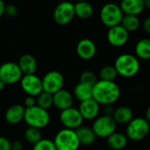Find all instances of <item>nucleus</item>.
Wrapping results in <instances>:
<instances>
[{
  "instance_id": "nucleus-1",
  "label": "nucleus",
  "mask_w": 150,
  "mask_h": 150,
  "mask_svg": "<svg viewBox=\"0 0 150 150\" xmlns=\"http://www.w3.org/2000/svg\"><path fill=\"white\" fill-rule=\"evenodd\" d=\"M120 97V88L115 81L98 80L92 87V98L99 105H111Z\"/></svg>"
},
{
  "instance_id": "nucleus-2",
  "label": "nucleus",
  "mask_w": 150,
  "mask_h": 150,
  "mask_svg": "<svg viewBox=\"0 0 150 150\" xmlns=\"http://www.w3.org/2000/svg\"><path fill=\"white\" fill-rule=\"evenodd\" d=\"M113 66L118 75L125 78L134 77L139 73L141 68L139 59L132 54H120L116 58Z\"/></svg>"
},
{
  "instance_id": "nucleus-3",
  "label": "nucleus",
  "mask_w": 150,
  "mask_h": 150,
  "mask_svg": "<svg viewBox=\"0 0 150 150\" xmlns=\"http://www.w3.org/2000/svg\"><path fill=\"white\" fill-rule=\"evenodd\" d=\"M24 121L28 127L41 129L46 127L50 122V114L47 110H45L37 105L25 108Z\"/></svg>"
},
{
  "instance_id": "nucleus-4",
  "label": "nucleus",
  "mask_w": 150,
  "mask_h": 150,
  "mask_svg": "<svg viewBox=\"0 0 150 150\" xmlns=\"http://www.w3.org/2000/svg\"><path fill=\"white\" fill-rule=\"evenodd\" d=\"M124 17V13L120 6L112 2L105 4L99 12V18L101 22L108 28L120 25Z\"/></svg>"
},
{
  "instance_id": "nucleus-5",
  "label": "nucleus",
  "mask_w": 150,
  "mask_h": 150,
  "mask_svg": "<svg viewBox=\"0 0 150 150\" xmlns=\"http://www.w3.org/2000/svg\"><path fill=\"white\" fill-rule=\"evenodd\" d=\"M150 131V123L142 117L134 118L127 126L126 135L128 140L133 142H141L144 140Z\"/></svg>"
},
{
  "instance_id": "nucleus-6",
  "label": "nucleus",
  "mask_w": 150,
  "mask_h": 150,
  "mask_svg": "<svg viewBox=\"0 0 150 150\" xmlns=\"http://www.w3.org/2000/svg\"><path fill=\"white\" fill-rule=\"evenodd\" d=\"M53 142L57 150H78L81 146L76 131L68 128L60 130Z\"/></svg>"
},
{
  "instance_id": "nucleus-7",
  "label": "nucleus",
  "mask_w": 150,
  "mask_h": 150,
  "mask_svg": "<svg viewBox=\"0 0 150 150\" xmlns=\"http://www.w3.org/2000/svg\"><path fill=\"white\" fill-rule=\"evenodd\" d=\"M91 128L93 129L97 138L106 139L112 134L116 132L117 123L112 116L104 114L95 119Z\"/></svg>"
},
{
  "instance_id": "nucleus-8",
  "label": "nucleus",
  "mask_w": 150,
  "mask_h": 150,
  "mask_svg": "<svg viewBox=\"0 0 150 150\" xmlns=\"http://www.w3.org/2000/svg\"><path fill=\"white\" fill-rule=\"evenodd\" d=\"M42 80L43 91L48 92L50 94H54L61 91L64 85V76L63 75L56 70H51L47 72Z\"/></svg>"
},
{
  "instance_id": "nucleus-9",
  "label": "nucleus",
  "mask_w": 150,
  "mask_h": 150,
  "mask_svg": "<svg viewBox=\"0 0 150 150\" xmlns=\"http://www.w3.org/2000/svg\"><path fill=\"white\" fill-rule=\"evenodd\" d=\"M75 16L74 4L69 1H64L57 4L53 13L54 20L61 25H64L71 22Z\"/></svg>"
},
{
  "instance_id": "nucleus-10",
  "label": "nucleus",
  "mask_w": 150,
  "mask_h": 150,
  "mask_svg": "<svg viewBox=\"0 0 150 150\" xmlns=\"http://www.w3.org/2000/svg\"><path fill=\"white\" fill-rule=\"evenodd\" d=\"M23 74L18 63L7 62L0 66V80H2L6 85L19 82Z\"/></svg>"
},
{
  "instance_id": "nucleus-11",
  "label": "nucleus",
  "mask_w": 150,
  "mask_h": 150,
  "mask_svg": "<svg viewBox=\"0 0 150 150\" xmlns=\"http://www.w3.org/2000/svg\"><path fill=\"white\" fill-rule=\"evenodd\" d=\"M60 121L64 128L76 130L83 125V118L82 117L78 108H75L72 106L61 111Z\"/></svg>"
},
{
  "instance_id": "nucleus-12",
  "label": "nucleus",
  "mask_w": 150,
  "mask_h": 150,
  "mask_svg": "<svg viewBox=\"0 0 150 150\" xmlns=\"http://www.w3.org/2000/svg\"><path fill=\"white\" fill-rule=\"evenodd\" d=\"M19 82L22 90L28 96L37 97L43 91L42 80L35 74L23 75Z\"/></svg>"
},
{
  "instance_id": "nucleus-13",
  "label": "nucleus",
  "mask_w": 150,
  "mask_h": 150,
  "mask_svg": "<svg viewBox=\"0 0 150 150\" xmlns=\"http://www.w3.org/2000/svg\"><path fill=\"white\" fill-rule=\"evenodd\" d=\"M106 39L111 46L114 47H120L125 46L128 41L129 33L121 25H118L108 29Z\"/></svg>"
},
{
  "instance_id": "nucleus-14",
  "label": "nucleus",
  "mask_w": 150,
  "mask_h": 150,
  "mask_svg": "<svg viewBox=\"0 0 150 150\" xmlns=\"http://www.w3.org/2000/svg\"><path fill=\"white\" fill-rule=\"evenodd\" d=\"M76 50L79 58L84 61H89L96 55L97 46L92 40L85 38L78 41Z\"/></svg>"
},
{
  "instance_id": "nucleus-15",
  "label": "nucleus",
  "mask_w": 150,
  "mask_h": 150,
  "mask_svg": "<svg viewBox=\"0 0 150 150\" xmlns=\"http://www.w3.org/2000/svg\"><path fill=\"white\" fill-rule=\"evenodd\" d=\"M100 105L92 98L83 102H80L78 110L83 120H92L98 117Z\"/></svg>"
},
{
  "instance_id": "nucleus-16",
  "label": "nucleus",
  "mask_w": 150,
  "mask_h": 150,
  "mask_svg": "<svg viewBox=\"0 0 150 150\" xmlns=\"http://www.w3.org/2000/svg\"><path fill=\"white\" fill-rule=\"evenodd\" d=\"M25 108L24 105L16 104L7 108L4 112V120L8 124L17 125L24 120Z\"/></svg>"
},
{
  "instance_id": "nucleus-17",
  "label": "nucleus",
  "mask_w": 150,
  "mask_h": 150,
  "mask_svg": "<svg viewBox=\"0 0 150 150\" xmlns=\"http://www.w3.org/2000/svg\"><path fill=\"white\" fill-rule=\"evenodd\" d=\"M73 101H74L73 95L66 90L62 89L61 91L53 94L54 106H55L60 111H63L65 109L72 107Z\"/></svg>"
},
{
  "instance_id": "nucleus-18",
  "label": "nucleus",
  "mask_w": 150,
  "mask_h": 150,
  "mask_svg": "<svg viewBox=\"0 0 150 150\" xmlns=\"http://www.w3.org/2000/svg\"><path fill=\"white\" fill-rule=\"evenodd\" d=\"M120 6L124 15L139 16L145 9L143 0H121Z\"/></svg>"
},
{
  "instance_id": "nucleus-19",
  "label": "nucleus",
  "mask_w": 150,
  "mask_h": 150,
  "mask_svg": "<svg viewBox=\"0 0 150 150\" xmlns=\"http://www.w3.org/2000/svg\"><path fill=\"white\" fill-rule=\"evenodd\" d=\"M18 65L23 75L35 74L37 70V61L35 57L30 54H25L20 56Z\"/></svg>"
},
{
  "instance_id": "nucleus-20",
  "label": "nucleus",
  "mask_w": 150,
  "mask_h": 150,
  "mask_svg": "<svg viewBox=\"0 0 150 150\" xmlns=\"http://www.w3.org/2000/svg\"><path fill=\"white\" fill-rule=\"evenodd\" d=\"M76 134L77 135L80 145L82 146H91L95 143L97 136L93 131V129L87 126H81L76 130Z\"/></svg>"
},
{
  "instance_id": "nucleus-21",
  "label": "nucleus",
  "mask_w": 150,
  "mask_h": 150,
  "mask_svg": "<svg viewBox=\"0 0 150 150\" xmlns=\"http://www.w3.org/2000/svg\"><path fill=\"white\" fill-rule=\"evenodd\" d=\"M112 117L113 118L117 125H127L134 119V112L129 106L121 105L114 109Z\"/></svg>"
},
{
  "instance_id": "nucleus-22",
  "label": "nucleus",
  "mask_w": 150,
  "mask_h": 150,
  "mask_svg": "<svg viewBox=\"0 0 150 150\" xmlns=\"http://www.w3.org/2000/svg\"><path fill=\"white\" fill-rule=\"evenodd\" d=\"M106 142L108 147L112 150H122L124 149L128 142V138L126 134L114 132L109 137L106 138Z\"/></svg>"
},
{
  "instance_id": "nucleus-23",
  "label": "nucleus",
  "mask_w": 150,
  "mask_h": 150,
  "mask_svg": "<svg viewBox=\"0 0 150 150\" xmlns=\"http://www.w3.org/2000/svg\"><path fill=\"white\" fill-rule=\"evenodd\" d=\"M134 55L138 59L149 60L150 59V39L143 38L137 41L134 47Z\"/></svg>"
},
{
  "instance_id": "nucleus-24",
  "label": "nucleus",
  "mask_w": 150,
  "mask_h": 150,
  "mask_svg": "<svg viewBox=\"0 0 150 150\" xmlns=\"http://www.w3.org/2000/svg\"><path fill=\"white\" fill-rule=\"evenodd\" d=\"M74 8H75V15L82 19L90 18L94 12L93 6L86 0L76 2V4H74Z\"/></svg>"
},
{
  "instance_id": "nucleus-25",
  "label": "nucleus",
  "mask_w": 150,
  "mask_h": 150,
  "mask_svg": "<svg viewBox=\"0 0 150 150\" xmlns=\"http://www.w3.org/2000/svg\"><path fill=\"white\" fill-rule=\"evenodd\" d=\"M73 95L79 102L90 99L92 98V87L79 82L74 88Z\"/></svg>"
},
{
  "instance_id": "nucleus-26",
  "label": "nucleus",
  "mask_w": 150,
  "mask_h": 150,
  "mask_svg": "<svg viewBox=\"0 0 150 150\" xmlns=\"http://www.w3.org/2000/svg\"><path fill=\"white\" fill-rule=\"evenodd\" d=\"M120 25L128 32H135L141 26V20L138 16L134 15H124Z\"/></svg>"
},
{
  "instance_id": "nucleus-27",
  "label": "nucleus",
  "mask_w": 150,
  "mask_h": 150,
  "mask_svg": "<svg viewBox=\"0 0 150 150\" xmlns=\"http://www.w3.org/2000/svg\"><path fill=\"white\" fill-rule=\"evenodd\" d=\"M36 105L48 111V109H50L54 105L53 94H50L46 91H42L36 97Z\"/></svg>"
},
{
  "instance_id": "nucleus-28",
  "label": "nucleus",
  "mask_w": 150,
  "mask_h": 150,
  "mask_svg": "<svg viewBox=\"0 0 150 150\" xmlns=\"http://www.w3.org/2000/svg\"><path fill=\"white\" fill-rule=\"evenodd\" d=\"M24 137H25V140L28 143L34 145L42 139V134H41L40 129L28 127L24 133Z\"/></svg>"
},
{
  "instance_id": "nucleus-29",
  "label": "nucleus",
  "mask_w": 150,
  "mask_h": 150,
  "mask_svg": "<svg viewBox=\"0 0 150 150\" xmlns=\"http://www.w3.org/2000/svg\"><path fill=\"white\" fill-rule=\"evenodd\" d=\"M118 76L119 75L114 66L112 65H105L102 67L98 73L99 80H104V81H115Z\"/></svg>"
},
{
  "instance_id": "nucleus-30",
  "label": "nucleus",
  "mask_w": 150,
  "mask_h": 150,
  "mask_svg": "<svg viewBox=\"0 0 150 150\" xmlns=\"http://www.w3.org/2000/svg\"><path fill=\"white\" fill-rule=\"evenodd\" d=\"M98 81V79L97 75L91 70H85L80 76V82L87 85H90L91 87H93Z\"/></svg>"
},
{
  "instance_id": "nucleus-31",
  "label": "nucleus",
  "mask_w": 150,
  "mask_h": 150,
  "mask_svg": "<svg viewBox=\"0 0 150 150\" xmlns=\"http://www.w3.org/2000/svg\"><path fill=\"white\" fill-rule=\"evenodd\" d=\"M33 150H57L53 141L48 139H41L39 142L33 145Z\"/></svg>"
},
{
  "instance_id": "nucleus-32",
  "label": "nucleus",
  "mask_w": 150,
  "mask_h": 150,
  "mask_svg": "<svg viewBox=\"0 0 150 150\" xmlns=\"http://www.w3.org/2000/svg\"><path fill=\"white\" fill-rule=\"evenodd\" d=\"M4 14H6L9 17H15L18 14V8L14 4H8L5 6V11Z\"/></svg>"
},
{
  "instance_id": "nucleus-33",
  "label": "nucleus",
  "mask_w": 150,
  "mask_h": 150,
  "mask_svg": "<svg viewBox=\"0 0 150 150\" xmlns=\"http://www.w3.org/2000/svg\"><path fill=\"white\" fill-rule=\"evenodd\" d=\"M0 150H11V142L4 136H0Z\"/></svg>"
},
{
  "instance_id": "nucleus-34",
  "label": "nucleus",
  "mask_w": 150,
  "mask_h": 150,
  "mask_svg": "<svg viewBox=\"0 0 150 150\" xmlns=\"http://www.w3.org/2000/svg\"><path fill=\"white\" fill-rule=\"evenodd\" d=\"M36 105V97L33 96H26V98L24 100V106L25 108H29Z\"/></svg>"
},
{
  "instance_id": "nucleus-35",
  "label": "nucleus",
  "mask_w": 150,
  "mask_h": 150,
  "mask_svg": "<svg viewBox=\"0 0 150 150\" xmlns=\"http://www.w3.org/2000/svg\"><path fill=\"white\" fill-rule=\"evenodd\" d=\"M142 28L148 34H150V16L144 19L142 23Z\"/></svg>"
},
{
  "instance_id": "nucleus-36",
  "label": "nucleus",
  "mask_w": 150,
  "mask_h": 150,
  "mask_svg": "<svg viewBox=\"0 0 150 150\" xmlns=\"http://www.w3.org/2000/svg\"><path fill=\"white\" fill-rule=\"evenodd\" d=\"M22 149V144L20 142H15L13 143H11V149L14 150H21Z\"/></svg>"
},
{
  "instance_id": "nucleus-37",
  "label": "nucleus",
  "mask_w": 150,
  "mask_h": 150,
  "mask_svg": "<svg viewBox=\"0 0 150 150\" xmlns=\"http://www.w3.org/2000/svg\"><path fill=\"white\" fill-rule=\"evenodd\" d=\"M5 6H6V4H4V2L3 0H0V18L4 14Z\"/></svg>"
},
{
  "instance_id": "nucleus-38",
  "label": "nucleus",
  "mask_w": 150,
  "mask_h": 150,
  "mask_svg": "<svg viewBox=\"0 0 150 150\" xmlns=\"http://www.w3.org/2000/svg\"><path fill=\"white\" fill-rule=\"evenodd\" d=\"M145 119L150 123V105L148 107V109L146 111V117H145Z\"/></svg>"
},
{
  "instance_id": "nucleus-39",
  "label": "nucleus",
  "mask_w": 150,
  "mask_h": 150,
  "mask_svg": "<svg viewBox=\"0 0 150 150\" xmlns=\"http://www.w3.org/2000/svg\"><path fill=\"white\" fill-rule=\"evenodd\" d=\"M144 2V6L147 9H150V0H143Z\"/></svg>"
},
{
  "instance_id": "nucleus-40",
  "label": "nucleus",
  "mask_w": 150,
  "mask_h": 150,
  "mask_svg": "<svg viewBox=\"0 0 150 150\" xmlns=\"http://www.w3.org/2000/svg\"><path fill=\"white\" fill-rule=\"evenodd\" d=\"M5 86H6V84L2 80H0V91H3L5 88Z\"/></svg>"
},
{
  "instance_id": "nucleus-41",
  "label": "nucleus",
  "mask_w": 150,
  "mask_h": 150,
  "mask_svg": "<svg viewBox=\"0 0 150 150\" xmlns=\"http://www.w3.org/2000/svg\"><path fill=\"white\" fill-rule=\"evenodd\" d=\"M76 1L78 2V1H85V0H76Z\"/></svg>"
},
{
  "instance_id": "nucleus-42",
  "label": "nucleus",
  "mask_w": 150,
  "mask_h": 150,
  "mask_svg": "<svg viewBox=\"0 0 150 150\" xmlns=\"http://www.w3.org/2000/svg\"><path fill=\"white\" fill-rule=\"evenodd\" d=\"M11 150H14V149H11Z\"/></svg>"
}]
</instances>
